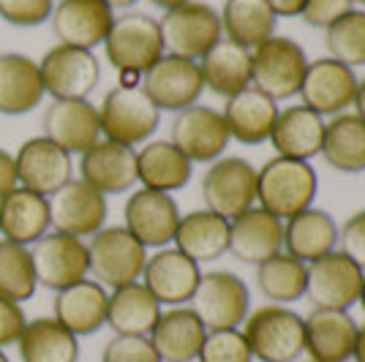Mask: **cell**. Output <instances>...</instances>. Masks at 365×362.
Returning <instances> with one entry per match:
<instances>
[{
	"instance_id": "1",
	"label": "cell",
	"mask_w": 365,
	"mask_h": 362,
	"mask_svg": "<svg viewBox=\"0 0 365 362\" xmlns=\"http://www.w3.org/2000/svg\"><path fill=\"white\" fill-rule=\"evenodd\" d=\"M317 172L308 161L294 158H270L257 172V199L262 210H267L275 218H292L297 212L311 207L317 197Z\"/></svg>"
},
{
	"instance_id": "2",
	"label": "cell",
	"mask_w": 365,
	"mask_h": 362,
	"mask_svg": "<svg viewBox=\"0 0 365 362\" xmlns=\"http://www.w3.org/2000/svg\"><path fill=\"white\" fill-rule=\"evenodd\" d=\"M243 338L254 360L294 362L305 351L303 316L287 305H264L243 321Z\"/></svg>"
},
{
	"instance_id": "3",
	"label": "cell",
	"mask_w": 365,
	"mask_h": 362,
	"mask_svg": "<svg viewBox=\"0 0 365 362\" xmlns=\"http://www.w3.org/2000/svg\"><path fill=\"white\" fill-rule=\"evenodd\" d=\"M91 275L104 289L137 284L148 264V248L125 227L98 229L88 242Z\"/></svg>"
},
{
	"instance_id": "4",
	"label": "cell",
	"mask_w": 365,
	"mask_h": 362,
	"mask_svg": "<svg viewBox=\"0 0 365 362\" xmlns=\"http://www.w3.org/2000/svg\"><path fill=\"white\" fill-rule=\"evenodd\" d=\"M158 106L148 98L142 88H112L98 106L101 134L109 142L125 148L142 145L158 128Z\"/></svg>"
},
{
	"instance_id": "5",
	"label": "cell",
	"mask_w": 365,
	"mask_h": 362,
	"mask_svg": "<svg viewBox=\"0 0 365 362\" xmlns=\"http://www.w3.org/2000/svg\"><path fill=\"white\" fill-rule=\"evenodd\" d=\"M164 49L169 55H180L188 61H202L221 41V16L213 6L188 0L178 9H169L158 22Z\"/></svg>"
},
{
	"instance_id": "6",
	"label": "cell",
	"mask_w": 365,
	"mask_h": 362,
	"mask_svg": "<svg viewBox=\"0 0 365 362\" xmlns=\"http://www.w3.org/2000/svg\"><path fill=\"white\" fill-rule=\"evenodd\" d=\"M194 314L202 319L205 330H237L248 319L251 294L243 278L235 272L213 270L199 278V286L191 297Z\"/></svg>"
},
{
	"instance_id": "7",
	"label": "cell",
	"mask_w": 365,
	"mask_h": 362,
	"mask_svg": "<svg viewBox=\"0 0 365 362\" xmlns=\"http://www.w3.org/2000/svg\"><path fill=\"white\" fill-rule=\"evenodd\" d=\"M107 61L118 71H137L145 74L155 61L164 58V38L158 22L148 14L115 16L107 38Z\"/></svg>"
},
{
	"instance_id": "8",
	"label": "cell",
	"mask_w": 365,
	"mask_h": 362,
	"mask_svg": "<svg viewBox=\"0 0 365 362\" xmlns=\"http://www.w3.org/2000/svg\"><path fill=\"white\" fill-rule=\"evenodd\" d=\"M305 68H308V61H305L303 46L284 36L267 38L251 55V82L257 85V90L270 95L273 101L292 98L294 93H300Z\"/></svg>"
},
{
	"instance_id": "9",
	"label": "cell",
	"mask_w": 365,
	"mask_h": 362,
	"mask_svg": "<svg viewBox=\"0 0 365 362\" xmlns=\"http://www.w3.org/2000/svg\"><path fill=\"white\" fill-rule=\"evenodd\" d=\"M31 257L38 286L49 289V291L74 286L91 275L88 242L74 234L46 232L41 240L31 245Z\"/></svg>"
},
{
	"instance_id": "10",
	"label": "cell",
	"mask_w": 365,
	"mask_h": 362,
	"mask_svg": "<svg viewBox=\"0 0 365 362\" xmlns=\"http://www.w3.org/2000/svg\"><path fill=\"white\" fill-rule=\"evenodd\" d=\"M202 197L207 210L221 218H237L257 202V169L245 158H218L202 177Z\"/></svg>"
},
{
	"instance_id": "11",
	"label": "cell",
	"mask_w": 365,
	"mask_h": 362,
	"mask_svg": "<svg viewBox=\"0 0 365 362\" xmlns=\"http://www.w3.org/2000/svg\"><path fill=\"white\" fill-rule=\"evenodd\" d=\"M38 68L44 79V90L55 101L88 98L101 79V66L96 61V55L91 49H79V46H52L38 61Z\"/></svg>"
},
{
	"instance_id": "12",
	"label": "cell",
	"mask_w": 365,
	"mask_h": 362,
	"mask_svg": "<svg viewBox=\"0 0 365 362\" xmlns=\"http://www.w3.org/2000/svg\"><path fill=\"white\" fill-rule=\"evenodd\" d=\"M142 90L148 93L153 104L169 112H180L185 106H194L205 90V79L197 61H188L180 55H164L142 74Z\"/></svg>"
},
{
	"instance_id": "13",
	"label": "cell",
	"mask_w": 365,
	"mask_h": 362,
	"mask_svg": "<svg viewBox=\"0 0 365 362\" xmlns=\"http://www.w3.org/2000/svg\"><path fill=\"white\" fill-rule=\"evenodd\" d=\"M46 199H49V221L55 232L85 240L107 224V197L91 188L85 180L71 177Z\"/></svg>"
},
{
	"instance_id": "14",
	"label": "cell",
	"mask_w": 365,
	"mask_h": 362,
	"mask_svg": "<svg viewBox=\"0 0 365 362\" xmlns=\"http://www.w3.org/2000/svg\"><path fill=\"white\" fill-rule=\"evenodd\" d=\"M365 272L344 257L341 251H330L327 257L308 264V284L305 297L314 308H330V311H346L360 300Z\"/></svg>"
},
{
	"instance_id": "15",
	"label": "cell",
	"mask_w": 365,
	"mask_h": 362,
	"mask_svg": "<svg viewBox=\"0 0 365 362\" xmlns=\"http://www.w3.org/2000/svg\"><path fill=\"white\" fill-rule=\"evenodd\" d=\"M229 128L224 115L213 106H185L172 120V145L194 164V161H215L229 145Z\"/></svg>"
},
{
	"instance_id": "16",
	"label": "cell",
	"mask_w": 365,
	"mask_h": 362,
	"mask_svg": "<svg viewBox=\"0 0 365 362\" xmlns=\"http://www.w3.org/2000/svg\"><path fill=\"white\" fill-rule=\"evenodd\" d=\"M125 229L137 237L145 248H164L175 240V232L180 224V207L172 194L142 188L134 191L123 207Z\"/></svg>"
},
{
	"instance_id": "17",
	"label": "cell",
	"mask_w": 365,
	"mask_h": 362,
	"mask_svg": "<svg viewBox=\"0 0 365 362\" xmlns=\"http://www.w3.org/2000/svg\"><path fill=\"white\" fill-rule=\"evenodd\" d=\"M16 164V180L22 188H31L41 197L55 194L61 185L71 180L74 166L71 155L49 142L46 136H33L19 150L14 152Z\"/></svg>"
},
{
	"instance_id": "18",
	"label": "cell",
	"mask_w": 365,
	"mask_h": 362,
	"mask_svg": "<svg viewBox=\"0 0 365 362\" xmlns=\"http://www.w3.org/2000/svg\"><path fill=\"white\" fill-rule=\"evenodd\" d=\"M41 128L49 142L68 152H82L93 148L101 139V123H98V109L88 98H66V101H52L46 106Z\"/></svg>"
},
{
	"instance_id": "19",
	"label": "cell",
	"mask_w": 365,
	"mask_h": 362,
	"mask_svg": "<svg viewBox=\"0 0 365 362\" xmlns=\"http://www.w3.org/2000/svg\"><path fill=\"white\" fill-rule=\"evenodd\" d=\"M49 22L61 44L93 52V46L104 44L115 22V11L104 0H61L52 9Z\"/></svg>"
},
{
	"instance_id": "20",
	"label": "cell",
	"mask_w": 365,
	"mask_h": 362,
	"mask_svg": "<svg viewBox=\"0 0 365 362\" xmlns=\"http://www.w3.org/2000/svg\"><path fill=\"white\" fill-rule=\"evenodd\" d=\"M303 106H308L317 115H341L346 106L354 104L357 95V76L349 66L322 58V61L308 63L300 85Z\"/></svg>"
},
{
	"instance_id": "21",
	"label": "cell",
	"mask_w": 365,
	"mask_h": 362,
	"mask_svg": "<svg viewBox=\"0 0 365 362\" xmlns=\"http://www.w3.org/2000/svg\"><path fill=\"white\" fill-rule=\"evenodd\" d=\"M142 284L161 305H185L199 286V264L178 248H158L142 270Z\"/></svg>"
},
{
	"instance_id": "22",
	"label": "cell",
	"mask_w": 365,
	"mask_h": 362,
	"mask_svg": "<svg viewBox=\"0 0 365 362\" xmlns=\"http://www.w3.org/2000/svg\"><path fill=\"white\" fill-rule=\"evenodd\" d=\"M79 180L107 194L131 191L137 182V152L109 139H98L79 155Z\"/></svg>"
},
{
	"instance_id": "23",
	"label": "cell",
	"mask_w": 365,
	"mask_h": 362,
	"mask_svg": "<svg viewBox=\"0 0 365 362\" xmlns=\"http://www.w3.org/2000/svg\"><path fill=\"white\" fill-rule=\"evenodd\" d=\"M311 362H349L357 343V321L346 311L314 308L303 319Z\"/></svg>"
},
{
	"instance_id": "24",
	"label": "cell",
	"mask_w": 365,
	"mask_h": 362,
	"mask_svg": "<svg viewBox=\"0 0 365 362\" xmlns=\"http://www.w3.org/2000/svg\"><path fill=\"white\" fill-rule=\"evenodd\" d=\"M107 302L109 291L98 281L85 278L74 286H66L55 291L52 302V319H58L66 330L82 338L93 335L107 324Z\"/></svg>"
},
{
	"instance_id": "25",
	"label": "cell",
	"mask_w": 365,
	"mask_h": 362,
	"mask_svg": "<svg viewBox=\"0 0 365 362\" xmlns=\"http://www.w3.org/2000/svg\"><path fill=\"white\" fill-rule=\"evenodd\" d=\"M284 224L262 207H251L229 224V251L237 262L262 264L264 259L281 254Z\"/></svg>"
},
{
	"instance_id": "26",
	"label": "cell",
	"mask_w": 365,
	"mask_h": 362,
	"mask_svg": "<svg viewBox=\"0 0 365 362\" xmlns=\"http://www.w3.org/2000/svg\"><path fill=\"white\" fill-rule=\"evenodd\" d=\"M205 335L207 330L202 319L194 314V308L175 305L169 311H161L148 338L161 362H194L205 343Z\"/></svg>"
},
{
	"instance_id": "27",
	"label": "cell",
	"mask_w": 365,
	"mask_h": 362,
	"mask_svg": "<svg viewBox=\"0 0 365 362\" xmlns=\"http://www.w3.org/2000/svg\"><path fill=\"white\" fill-rule=\"evenodd\" d=\"M52 227L49 221V199L31 188L16 185L0 199V234L3 240L19 242L31 248Z\"/></svg>"
},
{
	"instance_id": "28",
	"label": "cell",
	"mask_w": 365,
	"mask_h": 362,
	"mask_svg": "<svg viewBox=\"0 0 365 362\" xmlns=\"http://www.w3.org/2000/svg\"><path fill=\"white\" fill-rule=\"evenodd\" d=\"M44 93L38 61L19 52L0 55V115H25L41 104Z\"/></svg>"
},
{
	"instance_id": "29",
	"label": "cell",
	"mask_w": 365,
	"mask_h": 362,
	"mask_svg": "<svg viewBox=\"0 0 365 362\" xmlns=\"http://www.w3.org/2000/svg\"><path fill=\"white\" fill-rule=\"evenodd\" d=\"M221 115L227 120L229 136H235L243 145H259L273 134L278 104L257 88H245L237 95L227 98Z\"/></svg>"
},
{
	"instance_id": "30",
	"label": "cell",
	"mask_w": 365,
	"mask_h": 362,
	"mask_svg": "<svg viewBox=\"0 0 365 362\" xmlns=\"http://www.w3.org/2000/svg\"><path fill=\"white\" fill-rule=\"evenodd\" d=\"M270 139H273L278 155L294 158V161H308L322 150V139H324L322 115L311 112L308 106H289V109L278 112Z\"/></svg>"
},
{
	"instance_id": "31",
	"label": "cell",
	"mask_w": 365,
	"mask_h": 362,
	"mask_svg": "<svg viewBox=\"0 0 365 362\" xmlns=\"http://www.w3.org/2000/svg\"><path fill=\"white\" fill-rule=\"evenodd\" d=\"M175 248L197 264L215 262L229 251V221L210 210H197L180 215L175 232Z\"/></svg>"
},
{
	"instance_id": "32",
	"label": "cell",
	"mask_w": 365,
	"mask_h": 362,
	"mask_svg": "<svg viewBox=\"0 0 365 362\" xmlns=\"http://www.w3.org/2000/svg\"><path fill=\"white\" fill-rule=\"evenodd\" d=\"M335 242H338V227H335L330 212L308 207V210L287 218L284 245H287L289 257L300 259V262H317L335 251Z\"/></svg>"
},
{
	"instance_id": "33",
	"label": "cell",
	"mask_w": 365,
	"mask_h": 362,
	"mask_svg": "<svg viewBox=\"0 0 365 362\" xmlns=\"http://www.w3.org/2000/svg\"><path fill=\"white\" fill-rule=\"evenodd\" d=\"M22 362H76L79 343L76 335L63 327L58 319L38 316L28 319L25 330L16 341Z\"/></svg>"
},
{
	"instance_id": "34",
	"label": "cell",
	"mask_w": 365,
	"mask_h": 362,
	"mask_svg": "<svg viewBox=\"0 0 365 362\" xmlns=\"http://www.w3.org/2000/svg\"><path fill=\"white\" fill-rule=\"evenodd\" d=\"M199 71L205 79V88H210L215 95L232 98L240 90H245L251 82V52L229 38H221L202 58Z\"/></svg>"
},
{
	"instance_id": "35",
	"label": "cell",
	"mask_w": 365,
	"mask_h": 362,
	"mask_svg": "<svg viewBox=\"0 0 365 362\" xmlns=\"http://www.w3.org/2000/svg\"><path fill=\"white\" fill-rule=\"evenodd\" d=\"M161 316V302L145 289V284H128L109 291L107 324L115 335H150Z\"/></svg>"
},
{
	"instance_id": "36",
	"label": "cell",
	"mask_w": 365,
	"mask_h": 362,
	"mask_svg": "<svg viewBox=\"0 0 365 362\" xmlns=\"http://www.w3.org/2000/svg\"><path fill=\"white\" fill-rule=\"evenodd\" d=\"M137 180L150 191H180L191 180V161L172 142H148L137 152Z\"/></svg>"
},
{
	"instance_id": "37",
	"label": "cell",
	"mask_w": 365,
	"mask_h": 362,
	"mask_svg": "<svg viewBox=\"0 0 365 362\" xmlns=\"http://www.w3.org/2000/svg\"><path fill=\"white\" fill-rule=\"evenodd\" d=\"M278 16L267 0H227L221 11V31L227 38L245 49H257L267 38H273Z\"/></svg>"
},
{
	"instance_id": "38",
	"label": "cell",
	"mask_w": 365,
	"mask_h": 362,
	"mask_svg": "<svg viewBox=\"0 0 365 362\" xmlns=\"http://www.w3.org/2000/svg\"><path fill=\"white\" fill-rule=\"evenodd\" d=\"M324 161L338 172H363L365 169V120L360 115H335L324 125L322 139Z\"/></svg>"
},
{
	"instance_id": "39",
	"label": "cell",
	"mask_w": 365,
	"mask_h": 362,
	"mask_svg": "<svg viewBox=\"0 0 365 362\" xmlns=\"http://www.w3.org/2000/svg\"><path fill=\"white\" fill-rule=\"evenodd\" d=\"M257 284L262 294L275 305H287L305 297L308 284V264L289 254H275L257 264Z\"/></svg>"
},
{
	"instance_id": "40",
	"label": "cell",
	"mask_w": 365,
	"mask_h": 362,
	"mask_svg": "<svg viewBox=\"0 0 365 362\" xmlns=\"http://www.w3.org/2000/svg\"><path fill=\"white\" fill-rule=\"evenodd\" d=\"M38 289L28 245L0 240V297L25 305Z\"/></svg>"
},
{
	"instance_id": "41",
	"label": "cell",
	"mask_w": 365,
	"mask_h": 362,
	"mask_svg": "<svg viewBox=\"0 0 365 362\" xmlns=\"http://www.w3.org/2000/svg\"><path fill=\"white\" fill-rule=\"evenodd\" d=\"M324 44L330 49V58L344 66H365V11H354L335 19L327 28Z\"/></svg>"
},
{
	"instance_id": "42",
	"label": "cell",
	"mask_w": 365,
	"mask_h": 362,
	"mask_svg": "<svg viewBox=\"0 0 365 362\" xmlns=\"http://www.w3.org/2000/svg\"><path fill=\"white\" fill-rule=\"evenodd\" d=\"M199 362H254L240 330H210L197 354Z\"/></svg>"
},
{
	"instance_id": "43",
	"label": "cell",
	"mask_w": 365,
	"mask_h": 362,
	"mask_svg": "<svg viewBox=\"0 0 365 362\" xmlns=\"http://www.w3.org/2000/svg\"><path fill=\"white\" fill-rule=\"evenodd\" d=\"M101 362H161L148 335H115L101 351Z\"/></svg>"
},
{
	"instance_id": "44",
	"label": "cell",
	"mask_w": 365,
	"mask_h": 362,
	"mask_svg": "<svg viewBox=\"0 0 365 362\" xmlns=\"http://www.w3.org/2000/svg\"><path fill=\"white\" fill-rule=\"evenodd\" d=\"M52 0H0V19L16 28H36L52 16Z\"/></svg>"
},
{
	"instance_id": "45",
	"label": "cell",
	"mask_w": 365,
	"mask_h": 362,
	"mask_svg": "<svg viewBox=\"0 0 365 362\" xmlns=\"http://www.w3.org/2000/svg\"><path fill=\"white\" fill-rule=\"evenodd\" d=\"M338 245H341V254L349 257L365 272V210L354 212L349 221L338 229Z\"/></svg>"
},
{
	"instance_id": "46",
	"label": "cell",
	"mask_w": 365,
	"mask_h": 362,
	"mask_svg": "<svg viewBox=\"0 0 365 362\" xmlns=\"http://www.w3.org/2000/svg\"><path fill=\"white\" fill-rule=\"evenodd\" d=\"M354 0H305L303 19L314 28H330L335 19L349 14Z\"/></svg>"
},
{
	"instance_id": "47",
	"label": "cell",
	"mask_w": 365,
	"mask_h": 362,
	"mask_svg": "<svg viewBox=\"0 0 365 362\" xmlns=\"http://www.w3.org/2000/svg\"><path fill=\"white\" fill-rule=\"evenodd\" d=\"M25 324H28L25 308L19 302L0 297V348L16 343L22 330H25Z\"/></svg>"
},
{
	"instance_id": "48",
	"label": "cell",
	"mask_w": 365,
	"mask_h": 362,
	"mask_svg": "<svg viewBox=\"0 0 365 362\" xmlns=\"http://www.w3.org/2000/svg\"><path fill=\"white\" fill-rule=\"evenodd\" d=\"M19 180H16V164H14V155L9 150L0 148V199L6 197L9 191H14Z\"/></svg>"
},
{
	"instance_id": "49",
	"label": "cell",
	"mask_w": 365,
	"mask_h": 362,
	"mask_svg": "<svg viewBox=\"0 0 365 362\" xmlns=\"http://www.w3.org/2000/svg\"><path fill=\"white\" fill-rule=\"evenodd\" d=\"M275 16H297L303 14L305 0H267Z\"/></svg>"
},
{
	"instance_id": "50",
	"label": "cell",
	"mask_w": 365,
	"mask_h": 362,
	"mask_svg": "<svg viewBox=\"0 0 365 362\" xmlns=\"http://www.w3.org/2000/svg\"><path fill=\"white\" fill-rule=\"evenodd\" d=\"M118 82H120V88H139L142 85V74L137 71H118Z\"/></svg>"
},
{
	"instance_id": "51",
	"label": "cell",
	"mask_w": 365,
	"mask_h": 362,
	"mask_svg": "<svg viewBox=\"0 0 365 362\" xmlns=\"http://www.w3.org/2000/svg\"><path fill=\"white\" fill-rule=\"evenodd\" d=\"M354 106H357V115L365 120V79L357 82V95H354Z\"/></svg>"
},
{
	"instance_id": "52",
	"label": "cell",
	"mask_w": 365,
	"mask_h": 362,
	"mask_svg": "<svg viewBox=\"0 0 365 362\" xmlns=\"http://www.w3.org/2000/svg\"><path fill=\"white\" fill-rule=\"evenodd\" d=\"M357 362H365V327L357 330V343H354V354H351Z\"/></svg>"
},
{
	"instance_id": "53",
	"label": "cell",
	"mask_w": 365,
	"mask_h": 362,
	"mask_svg": "<svg viewBox=\"0 0 365 362\" xmlns=\"http://www.w3.org/2000/svg\"><path fill=\"white\" fill-rule=\"evenodd\" d=\"M150 3L158 6V9H164V11H169V9H178L182 3H188V0H150Z\"/></svg>"
},
{
	"instance_id": "54",
	"label": "cell",
	"mask_w": 365,
	"mask_h": 362,
	"mask_svg": "<svg viewBox=\"0 0 365 362\" xmlns=\"http://www.w3.org/2000/svg\"><path fill=\"white\" fill-rule=\"evenodd\" d=\"M104 3H109V9L115 11V9H131L137 0H104Z\"/></svg>"
},
{
	"instance_id": "55",
	"label": "cell",
	"mask_w": 365,
	"mask_h": 362,
	"mask_svg": "<svg viewBox=\"0 0 365 362\" xmlns=\"http://www.w3.org/2000/svg\"><path fill=\"white\" fill-rule=\"evenodd\" d=\"M360 305H363L365 311V275H363V286H360Z\"/></svg>"
},
{
	"instance_id": "56",
	"label": "cell",
	"mask_w": 365,
	"mask_h": 362,
	"mask_svg": "<svg viewBox=\"0 0 365 362\" xmlns=\"http://www.w3.org/2000/svg\"><path fill=\"white\" fill-rule=\"evenodd\" d=\"M0 362H11L9 360V354H6V348H0Z\"/></svg>"
},
{
	"instance_id": "57",
	"label": "cell",
	"mask_w": 365,
	"mask_h": 362,
	"mask_svg": "<svg viewBox=\"0 0 365 362\" xmlns=\"http://www.w3.org/2000/svg\"><path fill=\"white\" fill-rule=\"evenodd\" d=\"M357 3H363V6H365V0H357Z\"/></svg>"
}]
</instances>
